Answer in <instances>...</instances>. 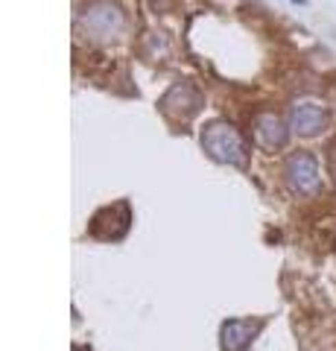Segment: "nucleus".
Instances as JSON below:
<instances>
[{
	"label": "nucleus",
	"instance_id": "nucleus-1",
	"mask_svg": "<svg viewBox=\"0 0 336 351\" xmlns=\"http://www.w3.org/2000/svg\"><path fill=\"white\" fill-rule=\"evenodd\" d=\"M202 147L205 152L220 161V164H237V167H243L246 164V144L240 138V132L229 123H211L208 129L202 132Z\"/></svg>",
	"mask_w": 336,
	"mask_h": 351
},
{
	"label": "nucleus",
	"instance_id": "nucleus-2",
	"mask_svg": "<svg viewBox=\"0 0 336 351\" xmlns=\"http://www.w3.org/2000/svg\"><path fill=\"white\" fill-rule=\"evenodd\" d=\"M287 182L296 193H316L322 188V176H319V161L310 152H296L287 158Z\"/></svg>",
	"mask_w": 336,
	"mask_h": 351
},
{
	"label": "nucleus",
	"instance_id": "nucleus-3",
	"mask_svg": "<svg viewBox=\"0 0 336 351\" xmlns=\"http://www.w3.org/2000/svg\"><path fill=\"white\" fill-rule=\"evenodd\" d=\"M82 24L88 27L94 36H114V32L123 29V12L112 0H96V3L85 9Z\"/></svg>",
	"mask_w": 336,
	"mask_h": 351
},
{
	"label": "nucleus",
	"instance_id": "nucleus-4",
	"mask_svg": "<svg viewBox=\"0 0 336 351\" xmlns=\"http://www.w3.org/2000/svg\"><path fill=\"white\" fill-rule=\"evenodd\" d=\"M199 103H202V97L190 82H176L164 97H161V108L172 117H190L199 108Z\"/></svg>",
	"mask_w": 336,
	"mask_h": 351
},
{
	"label": "nucleus",
	"instance_id": "nucleus-5",
	"mask_svg": "<svg viewBox=\"0 0 336 351\" xmlns=\"http://www.w3.org/2000/svg\"><path fill=\"white\" fill-rule=\"evenodd\" d=\"M289 123L296 132H301V135H319V132L328 126V112L319 106V103H296L289 108Z\"/></svg>",
	"mask_w": 336,
	"mask_h": 351
},
{
	"label": "nucleus",
	"instance_id": "nucleus-6",
	"mask_svg": "<svg viewBox=\"0 0 336 351\" xmlns=\"http://www.w3.org/2000/svg\"><path fill=\"white\" fill-rule=\"evenodd\" d=\"M255 138H257V144L260 147H266V149H281L287 144V129L284 123L275 117V114H257L255 117Z\"/></svg>",
	"mask_w": 336,
	"mask_h": 351
},
{
	"label": "nucleus",
	"instance_id": "nucleus-7",
	"mask_svg": "<svg viewBox=\"0 0 336 351\" xmlns=\"http://www.w3.org/2000/svg\"><path fill=\"white\" fill-rule=\"evenodd\" d=\"M260 331V322L252 319H231L222 325V351H243Z\"/></svg>",
	"mask_w": 336,
	"mask_h": 351
}]
</instances>
